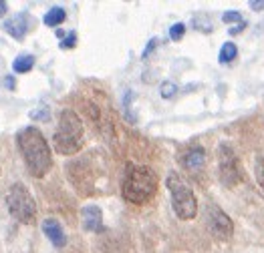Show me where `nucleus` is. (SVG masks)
Returning a JSON list of instances; mask_svg holds the SVG:
<instances>
[{
	"mask_svg": "<svg viewBox=\"0 0 264 253\" xmlns=\"http://www.w3.org/2000/svg\"><path fill=\"white\" fill-rule=\"evenodd\" d=\"M16 143L26 163L28 173L37 179H43L53 167V155H51L45 135L37 127H26L16 135Z\"/></svg>",
	"mask_w": 264,
	"mask_h": 253,
	"instance_id": "1",
	"label": "nucleus"
},
{
	"mask_svg": "<svg viewBox=\"0 0 264 253\" xmlns=\"http://www.w3.org/2000/svg\"><path fill=\"white\" fill-rule=\"evenodd\" d=\"M159 179L154 169L145 167V165H127L125 169V177H123V199L135 205L148 203L158 191Z\"/></svg>",
	"mask_w": 264,
	"mask_h": 253,
	"instance_id": "2",
	"label": "nucleus"
},
{
	"mask_svg": "<svg viewBox=\"0 0 264 253\" xmlns=\"http://www.w3.org/2000/svg\"><path fill=\"white\" fill-rule=\"evenodd\" d=\"M83 135H85V129H83L81 117L71 109L61 111L58 125H56V131L53 135L54 151L61 153V155L79 153L83 147Z\"/></svg>",
	"mask_w": 264,
	"mask_h": 253,
	"instance_id": "3",
	"label": "nucleus"
},
{
	"mask_svg": "<svg viewBox=\"0 0 264 253\" xmlns=\"http://www.w3.org/2000/svg\"><path fill=\"white\" fill-rule=\"evenodd\" d=\"M165 185L171 193V207H173L175 215L184 221L194 219L196 211H198V201H196V195H194L192 187L178 173H169L167 179H165Z\"/></svg>",
	"mask_w": 264,
	"mask_h": 253,
	"instance_id": "4",
	"label": "nucleus"
},
{
	"mask_svg": "<svg viewBox=\"0 0 264 253\" xmlns=\"http://www.w3.org/2000/svg\"><path fill=\"white\" fill-rule=\"evenodd\" d=\"M6 207H8V213L18 223L31 225L37 221V203L24 183L10 185V189L6 191Z\"/></svg>",
	"mask_w": 264,
	"mask_h": 253,
	"instance_id": "5",
	"label": "nucleus"
},
{
	"mask_svg": "<svg viewBox=\"0 0 264 253\" xmlns=\"http://www.w3.org/2000/svg\"><path fill=\"white\" fill-rule=\"evenodd\" d=\"M218 167H220V181L226 187H234L236 183L242 181V171H240V163L234 149L226 143L220 145L218 149Z\"/></svg>",
	"mask_w": 264,
	"mask_h": 253,
	"instance_id": "6",
	"label": "nucleus"
},
{
	"mask_svg": "<svg viewBox=\"0 0 264 253\" xmlns=\"http://www.w3.org/2000/svg\"><path fill=\"white\" fill-rule=\"evenodd\" d=\"M208 227L210 231L220 237V239H230L234 233V223L232 219L218 207V205H208Z\"/></svg>",
	"mask_w": 264,
	"mask_h": 253,
	"instance_id": "7",
	"label": "nucleus"
},
{
	"mask_svg": "<svg viewBox=\"0 0 264 253\" xmlns=\"http://www.w3.org/2000/svg\"><path fill=\"white\" fill-rule=\"evenodd\" d=\"M81 223H83L85 231H91V233L103 231V213H101V209L97 205H85L81 209Z\"/></svg>",
	"mask_w": 264,
	"mask_h": 253,
	"instance_id": "8",
	"label": "nucleus"
},
{
	"mask_svg": "<svg viewBox=\"0 0 264 253\" xmlns=\"http://www.w3.org/2000/svg\"><path fill=\"white\" fill-rule=\"evenodd\" d=\"M43 231H45V235L49 237V241L53 243L54 247L63 249L67 245V235L63 231V225L56 219H45L43 221Z\"/></svg>",
	"mask_w": 264,
	"mask_h": 253,
	"instance_id": "9",
	"label": "nucleus"
},
{
	"mask_svg": "<svg viewBox=\"0 0 264 253\" xmlns=\"http://www.w3.org/2000/svg\"><path fill=\"white\" fill-rule=\"evenodd\" d=\"M182 163L188 171H200L204 165H206V151L202 147H192L184 153L182 157Z\"/></svg>",
	"mask_w": 264,
	"mask_h": 253,
	"instance_id": "10",
	"label": "nucleus"
},
{
	"mask_svg": "<svg viewBox=\"0 0 264 253\" xmlns=\"http://www.w3.org/2000/svg\"><path fill=\"white\" fill-rule=\"evenodd\" d=\"M28 24H31V18L26 14H16L14 18L4 22V30L14 39H22L28 30Z\"/></svg>",
	"mask_w": 264,
	"mask_h": 253,
	"instance_id": "11",
	"label": "nucleus"
},
{
	"mask_svg": "<svg viewBox=\"0 0 264 253\" xmlns=\"http://www.w3.org/2000/svg\"><path fill=\"white\" fill-rule=\"evenodd\" d=\"M65 18H67V12H65L61 6H53V8L45 14V24H47V26H58V24L65 22Z\"/></svg>",
	"mask_w": 264,
	"mask_h": 253,
	"instance_id": "12",
	"label": "nucleus"
},
{
	"mask_svg": "<svg viewBox=\"0 0 264 253\" xmlns=\"http://www.w3.org/2000/svg\"><path fill=\"white\" fill-rule=\"evenodd\" d=\"M33 66H35V56H33V54H20V56H16L14 62H12L14 73H28Z\"/></svg>",
	"mask_w": 264,
	"mask_h": 253,
	"instance_id": "13",
	"label": "nucleus"
},
{
	"mask_svg": "<svg viewBox=\"0 0 264 253\" xmlns=\"http://www.w3.org/2000/svg\"><path fill=\"white\" fill-rule=\"evenodd\" d=\"M236 54H238L236 45H234V43H226V45L220 49V62H222V64H228V62H232V60L236 58Z\"/></svg>",
	"mask_w": 264,
	"mask_h": 253,
	"instance_id": "14",
	"label": "nucleus"
},
{
	"mask_svg": "<svg viewBox=\"0 0 264 253\" xmlns=\"http://www.w3.org/2000/svg\"><path fill=\"white\" fill-rule=\"evenodd\" d=\"M175 93H178V87H175L173 83H169V81H165V83L161 85V89H159V95H161L163 99H171Z\"/></svg>",
	"mask_w": 264,
	"mask_h": 253,
	"instance_id": "15",
	"label": "nucleus"
},
{
	"mask_svg": "<svg viewBox=\"0 0 264 253\" xmlns=\"http://www.w3.org/2000/svg\"><path fill=\"white\" fill-rule=\"evenodd\" d=\"M184 32H186V26H184L182 22H178V24H173V26L169 28V39H171V41H180V39L184 37Z\"/></svg>",
	"mask_w": 264,
	"mask_h": 253,
	"instance_id": "16",
	"label": "nucleus"
},
{
	"mask_svg": "<svg viewBox=\"0 0 264 253\" xmlns=\"http://www.w3.org/2000/svg\"><path fill=\"white\" fill-rule=\"evenodd\" d=\"M75 45H77V32H75V30H71V32H69V34L61 41V45H58V47H61V49H73Z\"/></svg>",
	"mask_w": 264,
	"mask_h": 253,
	"instance_id": "17",
	"label": "nucleus"
},
{
	"mask_svg": "<svg viewBox=\"0 0 264 253\" xmlns=\"http://www.w3.org/2000/svg\"><path fill=\"white\" fill-rule=\"evenodd\" d=\"M222 20L226 22V24H232V22H242V14L240 12H236V10H232V12H224L222 14Z\"/></svg>",
	"mask_w": 264,
	"mask_h": 253,
	"instance_id": "18",
	"label": "nucleus"
},
{
	"mask_svg": "<svg viewBox=\"0 0 264 253\" xmlns=\"http://www.w3.org/2000/svg\"><path fill=\"white\" fill-rule=\"evenodd\" d=\"M256 181H258V185L262 187L264 191V159L256 161Z\"/></svg>",
	"mask_w": 264,
	"mask_h": 253,
	"instance_id": "19",
	"label": "nucleus"
},
{
	"mask_svg": "<svg viewBox=\"0 0 264 253\" xmlns=\"http://www.w3.org/2000/svg\"><path fill=\"white\" fill-rule=\"evenodd\" d=\"M250 8H252V10H264V0H260V2H258V0H252V2H250Z\"/></svg>",
	"mask_w": 264,
	"mask_h": 253,
	"instance_id": "20",
	"label": "nucleus"
},
{
	"mask_svg": "<svg viewBox=\"0 0 264 253\" xmlns=\"http://www.w3.org/2000/svg\"><path fill=\"white\" fill-rule=\"evenodd\" d=\"M246 28V22H240L238 26H234V28H230V34H238V32H242Z\"/></svg>",
	"mask_w": 264,
	"mask_h": 253,
	"instance_id": "21",
	"label": "nucleus"
},
{
	"mask_svg": "<svg viewBox=\"0 0 264 253\" xmlns=\"http://www.w3.org/2000/svg\"><path fill=\"white\" fill-rule=\"evenodd\" d=\"M154 47H156V39H152V43H150V47L145 49V52H143V56H148V54L152 52V49H154Z\"/></svg>",
	"mask_w": 264,
	"mask_h": 253,
	"instance_id": "22",
	"label": "nucleus"
},
{
	"mask_svg": "<svg viewBox=\"0 0 264 253\" xmlns=\"http://www.w3.org/2000/svg\"><path fill=\"white\" fill-rule=\"evenodd\" d=\"M6 87H8V89H14V79H12V77L6 79Z\"/></svg>",
	"mask_w": 264,
	"mask_h": 253,
	"instance_id": "23",
	"label": "nucleus"
},
{
	"mask_svg": "<svg viewBox=\"0 0 264 253\" xmlns=\"http://www.w3.org/2000/svg\"><path fill=\"white\" fill-rule=\"evenodd\" d=\"M4 12H6V2L0 0V16H4Z\"/></svg>",
	"mask_w": 264,
	"mask_h": 253,
	"instance_id": "24",
	"label": "nucleus"
}]
</instances>
